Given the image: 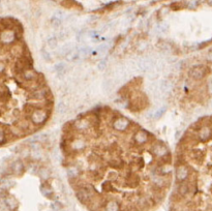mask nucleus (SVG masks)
<instances>
[{
	"mask_svg": "<svg viewBox=\"0 0 212 211\" xmlns=\"http://www.w3.org/2000/svg\"><path fill=\"white\" fill-rule=\"evenodd\" d=\"M41 193L47 198H52L53 196V190L51 189V187L49 185H46V184H42L41 186Z\"/></svg>",
	"mask_w": 212,
	"mask_h": 211,
	"instance_id": "obj_23",
	"label": "nucleus"
},
{
	"mask_svg": "<svg viewBox=\"0 0 212 211\" xmlns=\"http://www.w3.org/2000/svg\"><path fill=\"white\" fill-rule=\"evenodd\" d=\"M151 150H152V153L157 157L164 158L169 155V150H168L167 146H165V144L160 143H160H155L153 146H152Z\"/></svg>",
	"mask_w": 212,
	"mask_h": 211,
	"instance_id": "obj_8",
	"label": "nucleus"
},
{
	"mask_svg": "<svg viewBox=\"0 0 212 211\" xmlns=\"http://www.w3.org/2000/svg\"><path fill=\"white\" fill-rule=\"evenodd\" d=\"M156 29H157L158 32L165 33V32H168V30H169V25L167 24V23H161V24H160L157 26Z\"/></svg>",
	"mask_w": 212,
	"mask_h": 211,
	"instance_id": "obj_33",
	"label": "nucleus"
},
{
	"mask_svg": "<svg viewBox=\"0 0 212 211\" xmlns=\"http://www.w3.org/2000/svg\"><path fill=\"white\" fill-rule=\"evenodd\" d=\"M12 172L15 174V175H21V174L24 172V164L21 160H16L12 163Z\"/></svg>",
	"mask_w": 212,
	"mask_h": 211,
	"instance_id": "obj_16",
	"label": "nucleus"
},
{
	"mask_svg": "<svg viewBox=\"0 0 212 211\" xmlns=\"http://www.w3.org/2000/svg\"><path fill=\"white\" fill-rule=\"evenodd\" d=\"M211 107H212V101H211Z\"/></svg>",
	"mask_w": 212,
	"mask_h": 211,
	"instance_id": "obj_46",
	"label": "nucleus"
},
{
	"mask_svg": "<svg viewBox=\"0 0 212 211\" xmlns=\"http://www.w3.org/2000/svg\"><path fill=\"white\" fill-rule=\"evenodd\" d=\"M37 173H38V176L41 178L42 180H48L50 178V175H51V173H50V170L47 169V168H39L37 170Z\"/></svg>",
	"mask_w": 212,
	"mask_h": 211,
	"instance_id": "obj_21",
	"label": "nucleus"
},
{
	"mask_svg": "<svg viewBox=\"0 0 212 211\" xmlns=\"http://www.w3.org/2000/svg\"><path fill=\"white\" fill-rule=\"evenodd\" d=\"M115 85V82H114V79L112 80V79H106V80L102 82V91L105 92V93H109L112 89H113Z\"/></svg>",
	"mask_w": 212,
	"mask_h": 211,
	"instance_id": "obj_18",
	"label": "nucleus"
},
{
	"mask_svg": "<svg viewBox=\"0 0 212 211\" xmlns=\"http://www.w3.org/2000/svg\"><path fill=\"white\" fill-rule=\"evenodd\" d=\"M207 66H205L203 64H199V65H195L190 68V72H188V75H190V77L193 79V80H196V81H200L202 80L205 75L207 74Z\"/></svg>",
	"mask_w": 212,
	"mask_h": 211,
	"instance_id": "obj_3",
	"label": "nucleus"
},
{
	"mask_svg": "<svg viewBox=\"0 0 212 211\" xmlns=\"http://www.w3.org/2000/svg\"><path fill=\"white\" fill-rule=\"evenodd\" d=\"M206 58H207V60L208 61H210V62H212V51L211 52H209L207 54V56H206Z\"/></svg>",
	"mask_w": 212,
	"mask_h": 211,
	"instance_id": "obj_44",
	"label": "nucleus"
},
{
	"mask_svg": "<svg viewBox=\"0 0 212 211\" xmlns=\"http://www.w3.org/2000/svg\"><path fill=\"white\" fill-rule=\"evenodd\" d=\"M112 189H113V185H112L110 182H105L102 184V190H104V192L110 193Z\"/></svg>",
	"mask_w": 212,
	"mask_h": 211,
	"instance_id": "obj_37",
	"label": "nucleus"
},
{
	"mask_svg": "<svg viewBox=\"0 0 212 211\" xmlns=\"http://www.w3.org/2000/svg\"><path fill=\"white\" fill-rule=\"evenodd\" d=\"M90 126H91V124H90V122H89L87 117L86 118L85 117L78 118V119H76L74 122H72V127H74L75 130H80V131L87 130Z\"/></svg>",
	"mask_w": 212,
	"mask_h": 211,
	"instance_id": "obj_9",
	"label": "nucleus"
},
{
	"mask_svg": "<svg viewBox=\"0 0 212 211\" xmlns=\"http://www.w3.org/2000/svg\"><path fill=\"white\" fill-rule=\"evenodd\" d=\"M211 192H212V187H211Z\"/></svg>",
	"mask_w": 212,
	"mask_h": 211,
	"instance_id": "obj_48",
	"label": "nucleus"
},
{
	"mask_svg": "<svg viewBox=\"0 0 212 211\" xmlns=\"http://www.w3.org/2000/svg\"><path fill=\"white\" fill-rule=\"evenodd\" d=\"M165 111H167V107L158 108L157 110L155 111V113H154V118H155V119H160V118L165 113Z\"/></svg>",
	"mask_w": 212,
	"mask_h": 211,
	"instance_id": "obj_30",
	"label": "nucleus"
},
{
	"mask_svg": "<svg viewBox=\"0 0 212 211\" xmlns=\"http://www.w3.org/2000/svg\"><path fill=\"white\" fill-rule=\"evenodd\" d=\"M106 50H107V45H101V46H98V48H97V52L98 53H104Z\"/></svg>",
	"mask_w": 212,
	"mask_h": 211,
	"instance_id": "obj_41",
	"label": "nucleus"
},
{
	"mask_svg": "<svg viewBox=\"0 0 212 211\" xmlns=\"http://www.w3.org/2000/svg\"><path fill=\"white\" fill-rule=\"evenodd\" d=\"M197 6H198V2L197 1H190V3H188V7L191 8V9L196 8Z\"/></svg>",
	"mask_w": 212,
	"mask_h": 211,
	"instance_id": "obj_42",
	"label": "nucleus"
},
{
	"mask_svg": "<svg viewBox=\"0 0 212 211\" xmlns=\"http://www.w3.org/2000/svg\"><path fill=\"white\" fill-rule=\"evenodd\" d=\"M147 78H148V80H150L152 82L155 81L158 78V71H155V70L149 71H148V75H147Z\"/></svg>",
	"mask_w": 212,
	"mask_h": 211,
	"instance_id": "obj_31",
	"label": "nucleus"
},
{
	"mask_svg": "<svg viewBox=\"0 0 212 211\" xmlns=\"http://www.w3.org/2000/svg\"><path fill=\"white\" fill-rule=\"evenodd\" d=\"M51 95V92L50 90L45 86H41L38 88L34 89L31 94H30V98L34 101H46L47 98Z\"/></svg>",
	"mask_w": 212,
	"mask_h": 211,
	"instance_id": "obj_4",
	"label": "nucleus"
},
{
	"mask_svg": "<svg viewBox=\"0 0 212 211\" xmlns=\"http://www.w3.org/2000/svg\"><path fill=\"white\" fill-rule=\"evenodd\" d=\"M208 92H209L210 94H212V82H211V83H209V85H208Z\"/></svg>",
	"mask_w": 212,
	"mask_h": 211,
	"instance_id": "obj_45",
	"label": "nucleus"
},
{
	"mask_svg": "<svg viewBox=\"0 0 212 211\" xmlns=\"http://www.w3.org/2000/svg\"><path fill=\"white\" fill-rule=\"evenodd\" d=\"M48 111L44 108H38L30 115V121L34 125H41L47 120Z\"/></svg>",
	"mask_w": 212,
	"mask_h": 211,
	"instance_id": "obj_2",
	"label": "nucleus"
},
{
	"mask_svg": "<svg viewBox=\"0 0 212 211\" xmlns=\"http://www.w3.org/2000/svg\"><path fill=\"white\" fill-rule=\"evenodd\" d=\"M88 35L90 36V37H96V36L98 35V33H97L96 31H90L88 33Z\"/></svg>",
	"mask_w": 212,
	"mask_h": 211,
	"instance_id": "obj_43",
	"label": "nucleus"
},
{
	"mask_svg": "<svg viewBox=\"0 0 212 211\" xmlns=\"http://www.w3.org/2000/svg\"><path fill=\"white\" fill-rule=\"evenodd\" d=\"M48 139V135L47 134H39V135H36V136L33 137V141H36V142H42V141H46Z\"/></svg>",
	"mask_w": 212,
	"mask_h": 211,
	"instance_id": "obj_34",
	"label": "nucleus"
},
{
	"mask_svg": "<svg viewBox=\"0 0 212 211\" xmlns=\"http://www.w3.org/2000/svg\"><path fill=\"white\" fill-rule=\"evenodd\" d=\"M131 166L137 170L142 169V168L144 167V160L142 159V158H135V159H132V161L131 163Z\"/></svg>",
	"mask_w": 212,
	"mask_h": 211,
	"instance_id": "obj_24",
	"label": "nucleus"
},
{
	"mask_svg": "<svg viewBox=\"0 0 212 211\" xmlns=\"http://www.w3.org/2000/svg\"><path fill=\"white\" fill-rule=\"evenodd\" d=\"M86 147V143L84 140L82 139H75L71 141V148L72 150V152L76 151V152H79V151L83 150Z\"/></svg>",
	"mask_w": 212,
	"mask_h": 211,
	"instance_id": "obj_14",
	"label": "nucleus"
},
{
	"mask_svg": "<svg viewBox=\"0 0 212 211\" xmlns=\"http://www.w3.org/2000/svg\"><path fill=\"white\" fill-rule=\"evenodd\" d=\"M55 71H57V74L58 75H61V74H63V72L65 71V67H66V65L64 62H59V63L57 64H55Z\"/></svg>",
	"mask_w": 212,
	"mask_h": 211,
	"instance_id": "obj_29",
	"label": "nucleus"
},
{
	"mask_svg": "<svg viewBox=\"0 0 212 211\" xmlns=\"http://www.w3.org/2000/svg\"><path fill=\"white\" fill-rule=\"evenodd\" d=\"M212 137V126L210 124L201 125L197 131V138L201 142H207Z\"/></svg>",
	"mask_w": 212,
	"mask_h": 211,
	"instance_id": "obj_5",
	"label": "nucleus"
},
{
	"mask_svg": "<svg viewBox=\"0 0 212 211\" xmlns=\"http://www.w3.org/2000/svg\"><path fill=\"white\" fill-rule=\"evenodd\" d=\"M188 174H190V171H188V168L184 164H179L176 169V179L179 182H183L184 180L187 179Z\"/></svg>",
	"mask_w": 212,
	"mask_h": 211,
	"instance_id": "obj_10",
	"label": "nucleus"
},
{
	"mask_svg": "<svg viewBox=\"0 0 212 211\" xmlns=\"http://www.w3.org/2000/svg\"><path fill=\"white\" fill-rule=\"evenodd\" d=\"M106 67H107V62H106V60H101L97 63V68L99 71H104Z\"/></svg>",
	"mask_w": 212,
	"mask_h": 211,
	"instance_id": "obj_40",
	"label": "nucleus"
},
{
	"mask_svg": "<svg viewBox=\"0 0 212 211\" xmlns=\"http://www.w3.org/2000/svg\"><path fill=\"white\" fill-rule=\"evenodd\" d=\"M149 139V134L146 130H140L135 134V141L138 144H145Z\"/></svg>",
	"mask_w": 212,
	"mask_h": 211,
	"instance_id": "obj_13",
	"label": "nucleus"
},
{
	"mask_svg": "<svg viewBox=\"0 0 212 211\" xmlns=\"http://www.w3.org/2000/svg\"><path fill=\"white\" fill-rule=\"evenodd\" d=\"M62 23V20L61 19H58V18H54L53 17L52 19V25L54 26V27H59V26L61 25Z\"/></svg>",
	"mask_w": 212,
	"mask_h": 211,
	"instance_id": "obj_39",
	"label": "nucleus"
},
{
	"mask_svg": "<svg viewBox=\"0 0 212 211\" xmlns=\"http://www.w3.org/2000/svg\"><path fill=\"white\" fill-rule=\"evenodd\" d=\"M78 56H79V51L74 50V49H72L71 52L67 53V54L65 55V59L67 61H72V60H75V59H77Z\"/></svg>",
	"mask_w": 212,
	"mask_h": 211,
	"instance_id": "obj_28",
	"label": "nucleus"
},
{
	"mask_svg": "<svg viewBox=\"0 0 212 211\" xmlns=\"http://www.w3.org/2000/svg\"><path fill=\"white\" fill-rule=\"evenodd\" d=\"M81 171L78 167H71L67 169V176L69 179H77L80 176Z\"/></svg>",
	"mask_w": 212,
	"mask_h": 211,
	"instance_id": "obj_19",
	"label": "nucleus"
},
{
	"mask_svg": "<svg viewBox=\"0 0 212 211\" xmlns=\"http://www.w3.org/2000/svg\"><path fill=\"white\" fill-rule=\"evenodd\" d=\"M71 50H72L71 44V42H67V44H64L62 47H60V49H59V51H58V55L59 56H64L65 57V55L71 52Z\"/></svg>",
	"mask_w": 212,
	"mask_h": 211,
	"instance_id": "obj_22",
	"label": "nucleus"
},
{
	"mask_svg": "<svg viewBox=\"0 0 212 211\" xmlns=\"http://www.w3.org/2000/svg\"><path fill=\"white\" fill-rule=\"evenodd\" d=\"M109 166L112 168H121L123 166V161L120 157H112L108 161Z\"/></svg>",
	"mask_w": 212,
	"mask_h": 211,
	"instance_id": "obj_20",
	"label": "nucleus"
},
{
	"mask_svg": "<svg viewBox=\"0 0 212 211\" xmlns=\"http://www.w3.org/2000/svg\"><path fill=\"white\" fill-rule=\"evenodd\" d=\"M67 112V105L64 101H59L57 104V113L60 115H63Z\"/></svg>",
	"mask_w": 212,
	"mask_h": 211,
	"instance_id": "obj_25",
	"label": "nucleus"
},
{
	"mask_svg": "<svg viewBox=\"0 0 212 211\" xmlns=\"http://www.w3.org/2000/svg\"><path fill=\"white\" fill-rule=\"evenodd\" d=\"M191 156H193L194 159H196V160H201L202 158H203V153H202V151L201 150H195L193 153H191Z\"/></svg>",
	"mask_w": 212,
	"mask_h": 211,
	"instance_id": "obj_35",
	"label": "nucleus"
},
{
	"mask_svg": "<svg viewBox=\"0 0 212 211\" xmlns=\"http://www.w3.org/2000/svg\"><path fill=\"white\" fill-rule=\"evenodd\" d=\"M130 125L131 121L125 117H117L113 121V128L117 131H125Z\"/></svg>",
	"mask_w": 212,
	"mask_h": 211,
	"instance_id": "obj_7",
	"label": "nucleus"
},
{
	"mask_svg": "<svg viewBox=\"0 0 212 211\" xmlns=\"http://www.w3.org/2000/svg\"><path fill=\"white\" fill-rule=\"evenodd\" d=\"M42 155V150L37 145V143H33L31 145V156H32V158L33 159L37 160V159H41Z\"/></svg>",
	"mask_w": 212,
	"mask_h": 211,
	"instance_id": "obj_17",
	"label": "nucleus"
},
{
	"mask_svg": "<svg viewBox=\"0 0 212 211\" xmlns=\"http://www.w3.org/2000/svg\"><path fill=\"white\" fill-rule=\"evenodd\" d=\"M21 77H22L23 80L26 81V82H31V81L38 80L41 76H39L34 70H32V68H31V70H28V71H26L25 72H23V74L21 75Z\"/></svg>",
	"mask_w": 212,
	"mask_h": 211,
	"instance_id": "obj_12",
	"label": "nucleus"
},
{
	"mask_svg": "<svg viewBox=\"0 0 212 211\" xmlns=\"http://www.w3.org/2000/svg\"><path fill=\"white\" fill-rule=\"evenodd\" d=\"M91 53V49L88 48V47H83L81 48L80 50H79V56H80L81 58H87L89 55H90Z\"/></svg>",
	"mask_w": 212,
	"mask_h": 211,
	"instance_id": "obj_27",
	"label": "nucleus"
},
{
	"mask_svg": "<svg viewBox=\"0 0 212 211\" xmlns=\"http://www.w3.org/2000/svg\"><path fill=\"white\" fill-rule=\"evenodd\" d=\"M125 183H126L127 186L131 187V189H135L139 185L140 183V178L135 173H128L126 176H125Z\"/></svg>",
	"mask_w": 212,
	"mask_h": 211,
	"instance_id": "obj_11",
	"label": "nucleus"
},
{
	"mask_svg": "<svg viewBox=\"0 0 212 211\" xmlns=\"http://www.w3.org/2000/svg\"><path fill=\"white\" fill-rule=\"evenodd\" d=\"M148 104V101L145 95H139L132 101H130L128 108L131 109V111H139L141 109L145 108Z\"/></svg>",
	"mask_w": 212,
	"mask_h": 211,
	"instance_id": "obj_6",
	"label": "nucleus"
},
{
	"mask_svg": "<svg viewBox=\"0 0 212 211\" xmlns=\"http://www.w3.org/2000/svg\"><path fill=\"white\" fill-rule=\"evenodd\" d=\"M160 50L163 52H165V53H171L172 51V47L169 44H165V42H163V44L160 45Z\"/></svg>",
	"mask_w": 212,
	"mask_h": 211,
	"instance_id": "obj_36",
	"label": "nucleus"
},
{
	"mask_svg": "<svg viewBox=\"0 0 212 211\" xmlns=\"http://www.w3.org/2000/svg\"><path fill=\"white\" fill-rule=\"evenodd\" d=\"M211 4H212V0H211Z\"/></svg>",
	"mask_w": 212,
	"mask_h": 211,
	"instance_id": "obj_47",
	"label": "nucleus"
},
{
	"mask_svg": "<svg viewBox=\"0 0 212 211\" xmlns=\"http://www.w3.org/2000/svg\"><path fill=\"white\" fill-rule=\"evenodd\" d=\"M41 54H42V59H44L45 61L49 62V61H51V60H52L51 54H50V53H49L47 50H46V49H42V50H41Z\"/></svg>",
	"mask_w": 212,
	"mask_h": 211,
	"instance_id": "obj_32",
	"label": "nucleus"
},
{
	"mask_svg": "<svg viewBox=\"0 0 212 211\" xmlns=\"http://www.w3.org/2000/svg\"><path fill=\"white\" fill-rule=\"evenodd\" d=\"M76 196H77L78 200L80 201L81 203L88 205V204L94 199V197L96 196V194H95L94 189L92 186H90V185H81L77 189Z\"/></svg>",
	"mask_w": 212,
	"mask_h": 211,
	"instance_id": "obj_1",
	"label": "nucleus"
},
{
	"mask_svg": "<svg viewBox=\"0 0 212 211\" xmlns=\"http://www.w3.org/2000/svg\"><path fill=\"white\" fill-rule=\"evenodd\" d=\"M147 48H148V42H141L138 46V50L141 51V52L145 51Z\"/></svg>",
	"mask_w": 212,
	"mask_h": 211,
	"instance_id": "obj_38",
	"label": "nucleus"
},
{
	"mask_svg": "<svg viewBox=\"0 0 212 211\" xmlns=\"http://www.w3.org/2000/svg\"><path fill=\"white\" fill-rule=\"evenodd\" d=\"M158 87H160V90L163 94L165 93H169V92L171 91L172 87H173V84H172V82H170L169 80H161L160 82V84H158Z\"/></svg>",
	"mask_w": 212,
	"mask_h": 211,
	"instance_id": "obj_15",
	"label": "nucleus"
},
{
	"mask_svg": "<svg viewBox=\"0 0 212 211\" xmlns=\"http://www.w3.org/2000/svg\"><path fill=\"white\" fill-rule=\"evenodd\" d=\"M47 45L50 49H52V50H54V49L57 48L58 46V39L55 37V36H51V37L48 38V42H47Z\"/></svg>",
	"mask_w": 212,
	"mask_h": 211,
	"instance_id": "obj_26",
	"label": "nucleus"
}]
</instances>
